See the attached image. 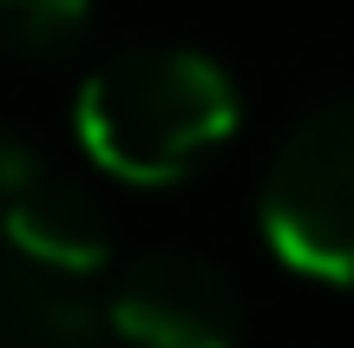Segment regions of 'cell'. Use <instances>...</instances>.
<instances>
[{
	"mask_svg": "<svg viewBox=\"0 0 354 348\" xmlns=\"http://www.w3.org/2000/svg\"><path fill=\"white\" fill-rule=\"evenodd\" d=\"M243 125V92L197 46H125L73 92V138L105 178L165 191Z\"/></svg>",
	"mask_w": 354,
	"mask_h": 348,
	"instance_id": "1",
	"label": "cell"
},
{
	"mask_svg": "<svg viewBox=\"0 0 354 348\" xmlns=\"http://www.w3.org/2000/svg\"><path fill=\"white\" fill-rule=\"evenodd\" d=\"M256 230L282 270L354 283V92L315 105L276 145L256 191Z\"/></svg>",
	"mask_w": 354,
	"mask_h": 348,
	"instance_id": "2",
	"label": "cell"
},
{
	"mask_svg": "<svg viewBox=\"0 0 354 348\" xmlns=\"http://www.w3.org/2000/svg\"><path fill=\"white\" fill-rule=\"evenodd\" d=\"M105 336L125 348H243V296L197 250H138L105 289Z\"/></svg>",
	"mask_w": 354,
	"mask_h": 348,
	"instance_id": "3",
	"label": "cell"
},
{
	"mask_svg": "<svg viewBox=\"0 0 354 348\" xmlns=\"http://www.w3.org/2000/svg\"><path fill=\"white\" fill-rule=\"evenodd\" d=\"M0 250L53 263V270L99 276L112 270V217L79 178H66L59 165H39L0 204Z\"/></svg>",
	"mask_w": 354,
	"mask_h": 348,
	"instance_id": "4",
	"label": "cell"
},
{
	"mask_svg": "<svg viewBox=\"0 0 354 348\" xmlns=\"http://www.w3.org/2000/svg\"><path fill=\"white\" fill-rule=\"evenodd\" d=\"M105 296L92 276L0 250V348H99Z\"/></svg>",
	"mask_w": 354,
	"mask_h": 348,
	"instance_id": "5",
	"label": "cell"
},
{
	"mask_svg": "<svg viewBox=\"0 0 354 348\" xmlns=\"http://www.w3.org/2000/svg\"><path fill=\"white\" fill-rule=\"evenodd\" d=\"M92 33V0H0V46L26 66H59Z\"/></svg>",
	"mask_w": 354,
	"mask_h": 348,
	"instance_id": "6",
	"label": "cell"
}]
</instances>
